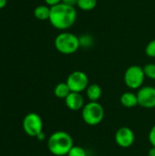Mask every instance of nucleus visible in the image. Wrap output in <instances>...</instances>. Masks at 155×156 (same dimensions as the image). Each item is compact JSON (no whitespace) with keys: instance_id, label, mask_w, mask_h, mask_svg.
Instances as JSON below:
<instances>
[{"instance_id":"6ab92c4d","label":"nucleus","mask_w":155,"mask_h":156,"mask_svg":"<svg viewBox=\"0 0 155 156\" xmlns=\"http://www.w3.org/2000/svg\"><path fill=\"white\" fill-rule=\"evenodd\" d=\"M145 53L150 58H155V39H153L147 44L145 48Z\"/></svg>"},{"instance_id":"f03ea898","label":"nucleus","mask_w":155,"mask_h":156,"mask_svg":"<svg viewBox=\"0 0 155 156\" xmlns=\"http://www.w3.org/2000/svg\"><path fill=\"white\" fill-rule=\"evenodd\" d=\"M73 146L74 143L71 135L64 131L53 133L48 140V148L49 152L56 156L68 155Z\"/></svg>"},{"instance_id":"1a4fd4ad","label":"nucleus","mask_w":155,"mask_h":156,"mask_svg":"<svg viewBox=\"0 0 155 156\" xmlns=\"http://www.w3.org/2000/svg\"><path fill=\"white\" fill-rule=\"evenodd\" d=\"M139 105L145 109L155 108V88L145 86L139 89L137 92Z\"/></svg>"},{"instance_id":"f257e3e1","label":"nucleus","mask_w":155,"mask_h":156,"mask_svg":"<svg viewBox=\"0 0 155 156\" xmlns=\"http://www.w3.org/2000/svg\"><path fill=\"white\" fill-rule=\"evenodd\" d=\"M49 22L56 29L65 31L71 27L77 20V10L74 6L59 3L50 6Z\"/></svg>"},{"instance_id":"39448f33","label":"nucleus","mask_w":155,"mask_h":156,"mask_svg":"<svg viewBox=\"0 0 155 156\" xmlns=\"http://www.w3.org/2000/svg\"><path fill=\"white\" fill-rule=\"evenodd\" d=\"M145 80L143 68L138 65L130 66L124 73L125 85L131 90H139L143 87Z\"/></svg>"},{"instance_id":"0eeeda50","label":"nucleus","mask_w":155,"mask_h":156,"mask_svg":"<svg viewBox=\"0 0 155 156\" xmlns=\"http://www.w3.org/2000/svg\"><path fill=\"white\" fill-rule=\"evenodd\" d=\"M66 83L68 84L70 91L72 92H79L81 93L82 91L86 90L89 87V77L88 75L80 70H76L71 72L68 78Z\"/></svg>"},{"instance_id":"b1692460","label":"nucleus","mask_w":155,"mask_h":156,"mask_svg":"<svg viewBox=\"0 0 155 156\" xmlns=\"http://www.w3.org/2000/svg\"><path fill=\"white\" fill-rule=\"evenodd\" d=\"M7 0H0V9H3L6 5Z\"/></svg>"},{"instance_id":"5701e85b","label":"nucleus","mask_w":155,"mask_h":156,"mask_svg":"<svg viewBox=\"0 0 155 156\" xmlns=\"http://www.w3.org/2000/svg\"><path fill=\"white\" fill-rule=\"evenodd\" d=\"M148 156H155V147H152L149 152H148Z\"/></svg>"},{"instance_id":"9b49d317","label":"nucleus","mask_w":155,"mask_h":156,"mask_svg":"<svg viewBox=\"0 0 155 156\" xmlns=\"http://www.w3.org/2000/svg\"><path fill=\"white\" fill-rule=\"evenodd\" d=\"M121 103L125 108H134L139 105L137 94L132 91H126L121 96Z\"/></svg>"},{"instance_id":"4468645a","label":"nucleus","mask_w":155,"mask_h":156,"mask_svg":"<svg viewBox=\"0 0 155 156\" xmlns=\"http://www.w3.org/2000/svg\"><path fill=\"white\" fill-rule=\"evenodd\" d=\"M70 90L66 82H60L56 85L54 89V94L58 99H66L67 96L70 93Z\"/></svg>"},{"instance_id":"ddd939ff","label":"nucleus","mask_w":155,"mask_h":156,"mask_svg":"<svg viewBox=\"0 0 155 156\" xmlns=\"http://www.w3.org/2000/svg\"><path fill=\"white\" fill-rule=\"evenodd\" d=\"M34 16L38 20H47L49 19L50 16V6L48 5H37L34 9Z\"/></svg>"},{"instance_id":"f8f14e48","label":"nucleus","mask_w":155,"mask_h":156,"mask_svg":"<svg viewBox=\"0 0 155 156\" xmlns=\"http://www.w3.org/2000/svg\"><path fill=\"white\" fill-rule=\"evenodd\" d=\"M86 94L90 101H98L102 95V90L100 86L96 83L90 84L86 90Z\"/></svg>"},{"instance_id":"a211bd4d","label":"nucleus","mask_w":155,"mask_h":156,"mask_svg":"<svg viewBox=\"0 0 155 156\" xmlns=\"http://www.w3.org/2000/svg\"><path fill=\"white\" fill-rule=\"evenodd\" d=\"M68 156H87V152L84 148L78 145H74L69 152Z\"/></svg>"},{"instance_id":"6e6552de","label":"nucleus","mask_w":155,"mask_h":156,"mask_svg":"<svg viewBox=\"0 0 155 156\" xmlns=\"http://www.w3.org/2000/svg\"><path fill=\"white\" fill-rule=\"evenodd\" d=\"M115 143L122 148H129L131 147L135 141L134 132L130 127H121L119 128L114 135Z\"/></svg>"},{"instance_id":"4be33fe9","label":"nucleus","mask_w":155,"mask_h":156,"mask_svg":"<svg viewBox=\"0 0 155 156\" xmlns=\"http://www.w3.org/2000/svg\"><path fill=\"white\" fill-rule=\"evenodd\" d=\"M46 5H48V6H53V5H56L59 3H61L62 0H44Z\"/></svg>"},{"instance_id":"dca6fc26","label":"nucleus","mask_w":155,"mask_h":156,"mask_svg":"<svg viewBox=\"0 0 155 156\" xmlns=\"http://www.w3.org/2000/svg\"><path fill=\"white\" fill-rule=\"evenodd\" d=\"M79 46L82 48H90L94 44V38L91 35L89 34H83L80 37H79Z\"/></svg>"},{"instance_id":"393cba45","label":"nucleus","mask_w":155,"mask_h":156,"mask_svg":"<svg viewBox=\"0 0 155 156\" xmlns=\"http://www.w3.org/2000/svg\"><path fill=\"white\" fill-rule=\"evenodd\" d=\"M45 137H46V136H45V133H44L42 132V133H40V134H39V135H38L37 137V138L38 140L42 141V140H44V139H45Z\"/></svg>"},{"instance_id":"20e7f679","label":"nucleus","mask_w":155,"mask_h":156,"mask_svg":"<svg viewBox=\"0 0 155 156\" xmlns=\"http://www.w3.org/2000/svg\"><path fill=\"white\" fill-rule=\"evenodd\" d=\"M105 115L103 106L98 101H90L81 110V117L85 123L90 126L100 124Z\"/></svg>"},{"instance_id":"412c9836","label":"nucleus","mask_w":155,"mask_h":156,"mask_svg":"<svg viewBox=\"0 0 155 156\" xmlns=\"http://www.w3.org/2000/svg\"><path fill=\"white\" fill-rule=\"evenodd\" d=\"M77 2H78V0H62L61 1V3H63L67 5H69V6H74V7H75V5H77Z\"/></svg>"},{"instance_id":"f3484780","label":"nucleus","mask_w":155,"mask_h":156,"mask_svg":"<svg viewBox=\"0 0 155 156\" xmlns=\"http://www.w3.org/2000/svg\"><path fill=\"white\" fill-rule=\"evenodd\" d=\"M143 71L145 77L149 78L150 80H155V64L154 63H148L143 67Z\"/></svg>"},{"instance_id":"2eb2a0df","label":"nucleus","mask_w":155,"mask_h":156,"mask_svg":"<svg viewBox=\"0 0 155 156\" xmlns=\"http://www.w3.org/2000/svg\"><path fill=\"white\" fill-rule=\"evenodd\" d=\"M97 5V0H78L77 6L83 11L93 10Z\"/></svg>"},{"instance_id":"7ed1b4c3","label":"nucleus","mask_w":155,"mask_h":156,"mask_svg":"<svg viewBox=\"0 0 155 156\" xmlns=\"http://www.w3.org/2000/svg\"><path fill=\"white\" fill-rule=\"evenodd\" d=\"M56 49L64 55H71L80 48L79 37L73 33L63 31L59 33L54 41Z\"/></svg>"},{"instance_id":"423d86ee","label":"nucleus","mask_w":155,"mask_h":156,"mask_svg":"<svg viewBox=\"0 0 155 156\" xmlns=\"http://www.w3.org/2000/svg\"><path fill=\"white\" fill-rule=\"evenodd\" d=\"M22 127L26 135L37 138L43 132V121L37 113L29 112L24 117Z\"/></svg>"},{"instance_id":"aec40b11","label":"nucleus","mask_w":155,"mask_h":156,"mask_svg":"<svg viewBox=\"0 0 155 156\" xmlns=\"http://www.w3.org/2000/svg\"><path fill=\"white\" fill-rule=\"evenodd\" d=\"M148 138H149V142L152 144V146L155 147V124L152 127V129L150 130Z\"/></svg>"},{"instance_id":"9d476101","label":"nucleus","mask_w":155,"mask_h":156,"mask_svg":"<svg viewBox=\"0 0 155 156\" xmlns=\"http://www.w3.org/2000/svg\"><path fill=\"white\" fill-rule=\"evenodd\" d=\"M65 104L70 111H79L84 107V99L79 92H70L65 99Z\"/></svg>"}]
</instances>
